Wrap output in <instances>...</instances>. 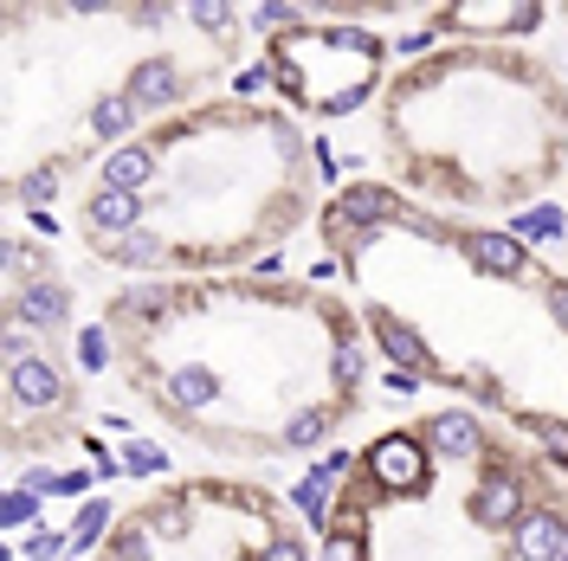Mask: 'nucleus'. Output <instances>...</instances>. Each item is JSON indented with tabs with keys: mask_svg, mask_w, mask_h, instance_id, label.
Listing matches in <instances>:
<instances>
[{
	"mask_svg": "<svg viewBox=\"0 0 568 561\" xmlns=\"http://www.w3.org/2000/svg\"><path fill=\"white\" fill-rule=\"evenodd\" d=\"M110 375L169 446L213 465H291L368 407V323L317 278H123L104 290Z\"/></svg>",
	"mask_w": 568,
	"mask_h": 561,
	"instance_id": "f257e3e1",
	"label": "nucleus"
},
{
	"mask_svg": "<svg viewBox=\"0 0 568 561\" xmlns=\"http://www.w3.org/2000/svg\"><path fill=\"white\" fill-rule=\"evenodd\" d=\"M317 246L394 375L517 426L568 465V272L549 252L362 175L329 194Z\"/></svg>",
	"mask_w": 568,
	"mask_h": 561,
	"instance_id": "f03ea898",
	"label": "nucleus"
},
{
	"mask_svg": "<svg viewBox=\"0 0 568 561\" xmlns=\"http://www.w3.org/2000/svg\"><path fill=\"white\" fill-rule=\"evenodd\" d=\"M323 136L278 98L220 91L110 149L65 187V233L123 278H240L317 233L329 207Z\"/></svg>",
	"mask_w": 568,
	"mask_h": 561,
	"instance_id": "7ed1b4c3",
	"label": "nucleus"
},
{
	"mask_svg": "<svg viewBox=\"0 0 568 561\" xmlns=\"http://www.w3.org/2000/svg\"><path fill=\"white\" fill-rule=\"evenodd\" d=\"M252 13L226 0H7L0 7V155L7 213H59L65 187L162 116L233 91Z\"/></svg>",
	"mask_w": 568,
	"mask_h": 561,
	"instance_id": "20e7f679",
	"label": "nucleus"
},
{
	"mask_svg": "<svg viewBox=\"0 0 568 561\" xmlns=\"http://www.w3.org/2000/svg\"><path fill=\"white\" fill-rule=\"evenodd\" d=\"M317 561H568V465L465 400L394 414L336 478Z\"/></svg>",
	"mask_w": 568,
	"mask_h": 561,
	"instance_id": "39448f33",
	"label": "nucleus"
},
{
	"mask_svg": "<svg viewBox=\"0 0 568 561\" xmlns=\"http://www.w3.org/2000/svg\"><path fill=\"white\" fill-rule=\"evenodd\" d=\"M368 175L453 220L510 226L568 194V78L542 45L446 39L382 84L362 116Z\"/></svg>",
	"mask_w": 568,
	"mask_h": 561,
	"instance_id": "423d86ee",
	"label": "nucleus"
},
{
	"mask_svg": "<svg viewBox=\"0 0 568 561\" xmlns=\"http://www.w3.org/2000/svg\"><path fill=\"white\" fill-rule=\"evenodd\" d=\"M98 561H317V529L252 471H194L130 497Z\"/></svg>",
	"mask_w": 568,
	"mask_h": 561,
	"instance_id": "0eeeda50",
	"label": "nucleus"
},
{
	"mask_svg": "<svg viewBox=\"0 0 568 561\" xmlns=\"http://www.w3.org/2000/svg\"><path fill=\"white\" fill-rule=\"evenodd\" d=\"M258 33L265 91L311 130L368 116L388 84V33L368 27V7H246Z\"/></svg>",
	"mask_w": 568,
	"mask_h": 561,
	"instance_id": "6e6552de",
	"label": "nucleus"
},
{
	"mask_svg": "<svg viewBox=\"0 0 568 561\" xmlns=\"http://www.w3.org/2000/svg\"><path fill=\"white\" fill-rule=\"evenodd\" d=\"M0 361H7V465L20 471L27 458L65 452L71 439L84 446V387L71 381L65 336H33V329H0Z\"/></svg>",
	"mask_w": 568,
	"mask_h": 561,
	"instance_id": "1a4fd4ad",
	"label": "nucleus"
},
{
	"mask_svg": "<svg viewBox=\"0 0 568 561\" xmlns=\"http://www.w3.org/2000/svg\"><path fill=\"white\" fill-rule=\"evenodd\" d=\"M549 33H562V39H568V7H556V20H549Z\"/></svg>",
	"mask_w": 568,
	"mask_h": 561,
	"instance_id": "9d476101",
	"label": "nucleus"
},
{
	"mask_svg": "<svg viewBox=\"0 0 568 561\" xmlns=\"http://www.w3.org/2000/svg\"><path fill=\"white\" fill-rule=\"evenodd\" d=\"M562 207H568V194H562Z\"/></svg>",
	"mask_w": 568,
	"mask_h": 561,
	"instance_id": "9b49d317",
	"label": "nucleus"
}]
</instances>
